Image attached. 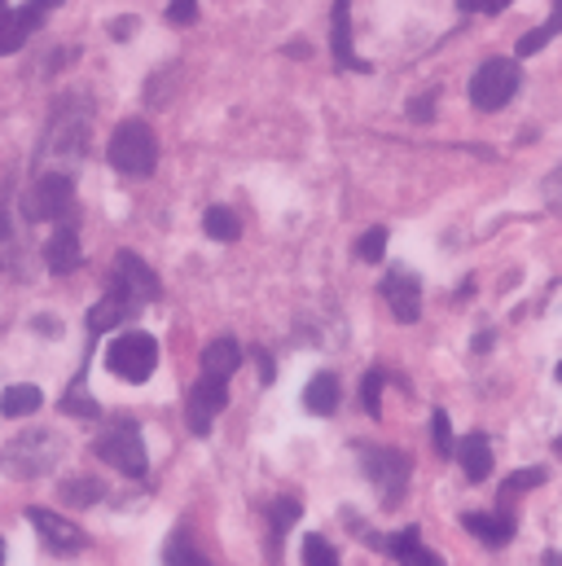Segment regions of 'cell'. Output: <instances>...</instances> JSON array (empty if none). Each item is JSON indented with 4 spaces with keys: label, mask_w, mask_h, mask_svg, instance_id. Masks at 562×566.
I'll use <instances>...</instances> for the list:
<instances>
[{
    "label": "cell",
    "mask_w": 562,
    "mask_h": 566,
    "mask_svg": "<svg viewBox=\"0 0 562 566\" xmlns=\"http://www.w3.org/2000/svg\"><path fill=\"white\" fill-rule=\"evenodd\" d=\"M89 119H93V111H89L84 97H62L53 106V119L44 128V142L35 149L40 171H66V176L75 171V163L89 149Z\"/></svg>",
    "instance_id": "6da1fadb"
},
{
    "label": "cell",
    "mask_w": 562,
    "mask_h": 566,
    "mask_svg": "<svg viewBox=\"0 0 562 566\" xmlns=\"http://www.w3.org/2000/svg\"><path fill=\"white\" fill-rule=\"evenodd\" d=\"M62 461V434L58 430H27L0 448V470L13 479H40Z\"/></svg>",
    "instance_id": "7a4b0ae2"
},
{
    "label": "cell",
    "mask_w": 562,
    "mask_h": 566,
    "mask_svg": "<svg viewBox=\"0 0 562 566\" xmlns=\"http://www.w3.org/2000/svg\"><path fill=\"white\" fill-rule=\"evenodd\" d=\"M106 158L115 171L124 176H149L158 167V137L145 119H124L115 133H111V145H106Z\"/></svg>",
    "instance_id": "3957f363"
},
{
    "label": "cell",
    "mask_w": 562,
    "mask_h": 566,
    "mask_svg": "<svg viewBox=\"0 0 562 566\" xmlns=\"http://www.w3.org/2000/svg\"><path fill=\"white\" fill-rule=\"evenodd\" d=\"M519 84H523V75H519V62L514 57H488L475 71V80H470V102H475V111L492 115V111H501V106L514 102Z\"/></svg>",
    "instance_id": "277c9868"
},
{
    "label": "cell",
    "mask_w": 562,
    "mask_h": 566,
    "mask_svg": "<svg viewBox=\"0 0 562 566\" xmlns=\"http://www.w3.org/2000/svg\"><path fill=\"white\" fill-rule=\"evenodd\" d=\"M106 294L119 298V303H128V307L137 312L140 303H158V298H163V282L154 277V269H149L140 255L119 251V255H115V269H111V277H106Z\"/></svg>",
    "instance_id": "5b68a950"
},
{
    "label": "cell",
    "mask_w": 562,
    "mask_h": 566,
    "mask_svg": "<svg viewBox=\"0 0 562 566\" xmlns=\"http://www.w3.org/2000/svg\"><path fill=\"white\" fill-rule=\"evenodd\" d=\"M93 452H97L106 465H115L119 474H128V479H145V470H149V457H145L140 430H137V422H128V418H119V422L106 426V430L97 434Z\"/></svg>",
    "instance_id": "8992f818"
},
{
    "label": "cell",
    "mask_w": 562,
    "mask_h": 566,
    "mask_svg": "<svg viewBox=\"0 0 562 566\" xmlns=\"http://www.w3.org/2000/svg\"><path fill=\"white\" fill-rule=\"evenodd\" d=\"M106 369L124 382H149V374L158 369V343L145 329H128L106 347Z\"/></svg>",
    "instance_id": "52a82bcc"
},
{
    "label": "cell",
    "mask_w": 562,
    "mask_h": 566,
    "mask_svg": "<svg viewBox=\"0 0 562 566\" xmlns=\"http://www.w3.org/2000/svg\"><path fill=\"white\" fill-rule=\"evenodd\" d=\"M75 202V180L66 171H40L22 198V211L27 220H66Z\"/></svg>",
    "instance_id": "ba28073f"
},
{
    "label": "cell",
    "mask_w": 562,
    "mask_h": 566,
    "mask_svg": "<svg viewBox=\"0 0 562 566\" xmlns=\"http://www.w3.org/2000/svg\"><path fill=\"white\" fill-rule=\"evenodd\" d=\"M361 465H365L370 483L378 488V496H383L387 505H400L405 483H409V457H405V452H396V448L361 443Z\"/></svg>",
    "instance_id": "9c48e42d"
},
{
    "label": "cell",
    "mask_w": 562,
    "mask_h": 566,
    "mask_svg": "<svg viewBox=\"0 0 562 566\" xmlns=\"http://www.w3.org/2000/svg\"><path fill=\"white\" fill-rule=\"evenodd\" d=\"M225 405H229V382H220V378H198V387L189 391V400H185V422L194 434H211V422L225 413Z\"/></svg>",
    "instance_id": "30bf717a"
},
{
    "label": "cell",
    "mask_w": 562,
    "mask_h": 566,
    "mask_svg": "<svg viewBox=\"0 0 562 566\" xmlns=\"http://www.w3.org/2000/svg\"><path fill=\"white\" fill-rule=\"evenodd\" d=\"M31 527H35V536L53 549V554H71V549H89V536L71 523V518H62V514H53V510H44V505H31L27 514H22Z\"/></svg>",
    "instance_id": "8fae6325"
},
{
    "label": "cell",
    "mask_w": 562,
    "mask_h": 566,
    "mask_svg": "<svg viewBox=\"0 0 562 566\" xmlns=\"http://www.w3.org/2000/svg\"><path fill=\"white\" fill-rule=\"evenodd\" d=\"M53 4H62V0H27L22 9L4 13V18H0V57L18 53V49L44 27V13H49Z\"/></svg>",
    "instance_id": "7c38bea8"
},
{
    "label": "cell",
    "mask_w": 562,
    "mask_h": 566,
    "mask_svg": "<svg viewBox=\"0 0 562 566\" xmlns=\"http://www.w3.org/2000/svg\"><path fill=\"white\" fill-rule=\"evenodd\" d=\"M378 294L387 298V307H392V316H396L400 325H414L422 316V282L409 269H387Z\"/></svg>",
    "instance_id": "4fadbf2b"
},
{
    "label": "cell",
    "mask_w": 562,
    "mask_h": 566,
    "mask_svg": "<svg viewBox=\"0 0 562 566\" xmlns=\"http://www.w3.org/2000/svg\"><path fill=\"white\" fill-rule=\"evenodd\" d=\"M461 527H466L475 541L492 545V549H501V545L514 541V514H510V510H497V514H479V510H470V514H461Z\"/></svg>",
    "instance_id": "5bb4252c"
},
{
    "label": "cell",
    "mask_w": 562,
    "mask_h": 566,
    "mask_svg": "<svg viewBox=\"0 0 562 566\" xmlns=\"http://www.w3.org/2000/svg\"><path fill=\"white\" fill-rule=\"evenodd\" d=\"M452 457L461 461V470H466V479H470V483H483V479L492 474V443H488V434H483V430H470L466 439H457Z\"/></svg>",
    "instance_id": "9a60e30c"
},
{
    "label": "cell",
    "mask_w": 562,
    "mask_h": 566,
    "mask_svg": "<svg viewBox=\"0 0 562 566\" xmlns=\"http://www.w3.org/2000/svg\"><path fill=\"white\" fill-rule=\"evenodd\" d=\"M44 264H49V273H58V277H66V273H75V269L84 264V251H80V238H75L71 224H62V229L49 238Z\"/></svg>",
    "instance_id": "2e32d148"
},
{
    "label": "cell",
    "mask_w": 562,
    "mask_h": 566,
    "mask_svg": "<svg viewBox=\"0 0 562 566\" xmlns=\"http://www.w3.org/2000/svg\"><path fill=\"white\" fill-rule=\"evenodd\" d=\"M238 365H242V343L238 338H211L207 347H202V374L207 378H220V382H229L233 374H238Z\"/></svg>",
    "instance_id": "e0dca14e"
},
{
    "label": "cell",
    "mask_w": 562,
    "mask_h": 566,
    "mask_svg": "<svg viewBox=\"0 0 562 566\" xmlns=\"http://www.w3.org/2000/svg\"><path fill=\"white\" fill-rule=\"evenodd\" d=\"M339 400H343V387H339L334 374H316V378L303 387V409L316 413V418H330V413L339 409Z\"/></svg>",
    "instance_id": "ac0fdd59"
},
{
    "label": "cell",
    "mask_w": 562,
    "mask_h": 566,
    "mask_svg": "<svg viewBox=\"0 0 562 566\" xmlns=\"http://www.w3.org/2000/svg\"><path fill=\"white\" fill-rule=\"evenodd\" d=\"M387 554H392L400 566H444L439 563V554H430V549L422 545L418 527H405L400 536H392V541H387Z\"/></svg>",
    "instance_id": "d6986e66"
},
{
    "label": "cell",
    "mask_w": 562,
    "mask_h": 566,
    "mask_svg": "<svg viewBox=\"0 0 562 566\" xmlns=\"http://www.w3.org/2000/svg\"><path fill=\"white\" fill-rule=\"evenodd\" d=\"M347 9H352V0H334V66L339 71H347V66L365 71V62H356V53H352V18H347Z\"/></svg>",
    "instance_id": "ffe728a7"
},
{
    "label": "cell",
    "mask_w": 562,
    "mask_h": 566,
    "mask_svg": "<svg viewBox=\"0 0 562 566\" xmlns=\"http://www.w3.org/2000/svg\"><path fill=\"white\" fill-rule=\"evenodd\" d=\"M40 405H44V391L31 387V382L4 387V396H0V413L4 418H31V413H40Z\"/></svg>",
    "instance_id": "44dd1931"
},
{
    "label": "cell",
    "mask_w": 562,
    "mask_h": 566,
    "mask_svg": "<svg viewBox=\"0 0 562 566\" xmlns=\"http://www.w3.org/2000/svg\"><path fill=\"white\" fill-rule=\"evenodd\" d=\"M202 229H207V238H216V242H238V238H242V220H238V211H229V207H207Z\"/></svg>",
    "instance_id": "7402d4cb"
},
{
    "label": "cell",
    "mask_w": 562,
    "mask_h": 566,
    "mask_svg": "<svg viewBox=\"0 0 562 566\" xmlns=\"http://www.w3.org/2000/svg\"><path fill=\"white\" fill-rule=\"evenodd\" d=\"M128 316H133V307L106 294V298H102V303H97V307L89 312V334L97 338V334H106V329H115V325H119V321H128Z\"/></svg>",
    "instance_id": "603a6c76"
},
{
    "label": "cell",
    "mask_w": 562,
    "mask_h": 566,
    "mask_svg": "<svg viewBox=\"0 0 562 566\" xmlns=\"http://www.w3.org/2000/svg\"><path fill=\"white\" fill-rule=\"evenodd\" d=\"M62 413H75V418H97L102 409H97V400L89 396V387H84V374L66 387V396H62Z\"/></svg>",
    "instance_id": "cb8c5ba5"
},
{
    "label": "cell",
    "mask_w": 562,
    "mask_h": 566,
    "mask_svg": "<svg viewBox=\"0 0 562 566\" xmlns=\"http://www.w3.org/2000/svg\"><path fill=\"white\" fill-rule=\"evenodd\" d=\"M102 496H106V488H102L97 479H71V483H62V501H66V505H75V510L97 505Z\"/></svg>",
    "instance_id": "d4e9b609"
},
{
    "label": "cell",
    "mask_w": 562,
    "mask_h": 566,
    "mask_svg": "<svg viewBox=\"0 0 562 566\" xmlns=\"http://www.w3.org/2000/svg\"><path fill=\"white\" fill-rule=\"evenodd\" d=\"M541 483H545V470H541V465L510 474V479L501 483V510H510V496H519V492H532V488H541Z\"/></svg>",
    "instance_id": "484cf974"
},
{
    "label": "cell",
    "mask_w": 562,
    "mask_h": 566,
    "mask_svg": "<svg viewBox=\"0 0 562 566\" xmlns=\"http://www.w3.org/2000/svg\"><path fill=\"white\" fill-rule=\"evenodd\" d=\"M383 255H387V229L374 224V229L356 242V260H361V264H383Z\"/></svg>",
    "instance_id": "4316f807"
},
{
    "label": "cell",
    "mask_w": 562,
    "mask_h": 566,
    "mask_svg": "<svg viewBox=\"0 0 562 566\" xmlns=\"http://www.w3.org/2000/svg\"><path fill=\"white\" fill-rule=\"evenodd\" d=\"M383 382H387L383 369H370L365 382H361V400H365V413L370 418H383Z\"/></svg>",
    "instance_id": "83f0119b"
},
{
    "label": "cell",
    "mask_w": 562,
    "mask_h": 566,
    "mask_svg": "<svg viewBox=\"0 0 562 566\" xmlns=\"http://www.w3.org/2000/svg\"><path fill=\"white\" fill-rule=\"evenodd\" d=\"M303 566H339V554L325 536H303Z\"/></svg>",
    "instance_id": "f1b7e54d"
},
{
    "label": "cell",
    "mask_w": 562,
    "mask_h": 566,
    "mask_svg": "<svg viewBox=\"0 0 562 566\" xmlns=\"http://www.w3.org/2000/svg\"><path fill=\"white\" fill-rule=\"evenodd\" d=\"M430 439H435V452H439V457H452L457 439H452V430H448V413H444V409L430 413Z\"/></svg>",
    "instance_id": "f546056e"
},
{
    "label": "cell",
    "mask_w": 562,
    "mask_h": 566,
    "mask_svg": "<svg viewBox=\"0 0 562 566\" xmlns=\"http://www.w3.org/2000/svg\"><path fill=\"white\" fill-rule=\"evenodd\" d=\"M294 523H299V501H294V496L273 501V536H285Z\"/></svg>",
    "instance_id": "4dcf8cb0"
},
{
    "label": "cell",
    "mask_w": 562,
    "mask_h": 566,
    "mask_svg": "<svg viewBox=\"0 0 562 566\" xmlns=\"http://www.w3.org/2000/svg\"><path fill=\"white\" fill-rule=\"evenodd\" d=\"M167 566H194L198 563V554H194V545H189V536L185 532H176L171 541H167V558H163Z\"/></svg>",
    "instance_id": "1f68e13d"
},
{
    "label": "cell",
    "mask_w": 562,
    "mask_h": 566,
    "mask_svg": "<svg viewBox=\"0 0 562 566\" xmlns=\"http://www.w3.org/2000/svg\"><path fill=\"white\" fill-rule=\"evenodd\" d=\"M167 22L171 27H194L198 22V0H167Z\"/></svg>",
    "instance_id": "d6a6232c"
},
{
    "label": "cell",
    "mask_w": 562,
    "mask_h": 566,
    "mask_svg": "<svg viewBox=\"0 0 562 566\" xmlns=\"http://www.w3.org/2000/svg\"><path fill=\"white\" fill-rule=\"evenodd\" d=\"M514 0H457V9L461 13H501V9H510Z\"/></svg>",
    "instance_id": "836d02e7"
},
{
    "label": "cell",
    "mask_w": 562,
    "mask_h": 566,
    "mask_svg": "<svg viewBox=\"0 0 562 566\" xmlns=\"http://www.w3.org/2000/svg\"><path fill=\"white\" fill-rule=\"evenodd\" d=\"M430 111H435V102H430V97H418V102H409V115H414V119H430Z\"/></svg>",
    "instance_id": "e575fe53"
},
{
    "label": "cell",
    "mask_w": 562,
    "mask_h": 566,
    "mask_svg": "<svg viewBox=\"0 0 562 566\" xmlns=\"http://www.w3.org/2000/svg\"><path fill=\"white\" fill-rule=\"evenodd\" d=\"M256 360H260V382H273V360H269V352H256Z\"/></svg>",
    "instance_id": "d590c367"
},
{
    "label": "cell",
    "mask_w": 562,
    "mask_h": 566,
    "mask_svg": "<svg viewBox=\"0 0 562 566\" xmlns=\"http://www.w3.org/2000/svg\"><path fill=\"white\" fill-rule=\"evenodd\" d=\"M550 202H554V211L562 216V171L554 176V180H550Z\"/></svg>",
    "instance_id": "8d00e7d4"
},
{
    "label": "cell",
    "mask_w": 562,
    "mask_h": 566,
    "mask_svg": "<svg viewBox=\"0 0 562 566\" xmlns=\"http://www.w3.org/2000/svg\"><path fill=\"white\" fill-rule=\"evenodd\" d=\"M111 35H115V40H128V35H133V18H119V22L111 27Z\"/></svg>",
    "instance_id": "74e56055"
},
{
    "label": "cell",
    "mask_w": 562,
    "mask_h": 566,
    "mask_svg": "<svg viewBox=\"0 0 562 566\" xmlns=\"http://www.w3.org/2000/svg\"><path fill=\"white\" fill-rule=\"evenodd\" d=\"M488 347H492V334H488V329H483V334H479V338H475V352H488Z\"/></svg>",
    "instance_id": "f35d334b"
},
{
    "label": "cell",
    "mask_w": 562,
    "mask_h": 566,
    "mask_svg": "<svg viewBox=\"0 0 562 566\" xmlns=\"http://www.w3.org/2000/svg\"><path fill=\"white\" fill-rule=\"evenodd\" d=\"M4 238H9V216L0 211V242H4Z\"/></svg>",
    "instance_id": "ab89813d"
},
{
    "label": "cell",
    "mask_w": 562,
    "mask_h": 566,
    "mask_svg": "<svg viewBox=\"0 0 562 566\" xmlns=\"http://www.w3.org/2000/svg\"><path fill=\"white\" fill-rule=\"evenodd\" d=\"M4 9H9V0H0V18H4Z\"/></svg>",
    "instance_id": "60d3db41"
},
{
    "label": "cell",
    "mask_w": 562,
    "mask_h": 566,
    "mask_svg": "<svg viewBox=\"0 0 562 566\" xmlns=\"http://www.w3.org/2000/svg\"><path fill=\"white\" fill-rule=\"evenodd\" d=\"M554 452H559V457H562V439H559V443H554Z\"/></svg>",
    "instance_id": "b9f144b4"
},
{
    "label": "cell",
    "mask_w": 562,
    "mask_h": 566,
    "mask_svg": "<svg viewBox=\"0 0 562 566\" xmlns=\"http://www.w3.org/2000/svg\"><path fill=\"white\" fill-rule=\"evenodd\" d=\"M0 563H4V541H0Z\"/></svg>",
    "instance_id": "7bdbcfd3"
},
{
    "label": "cell",
    "mask_w": 562,
    "mask_h": 566,
    "mask_svg": "<svg viewBox=\"0 0 562 566\" xmlns=\"http://www.w3.org/2000/svg\"><path fill=\"white\" fill-rule=\"evenodd\" d=\"M554 374H559V382H562V365H559V369H554Z\"/></svg>",
    "instance_id": "ee69618b"
},
{
    "label": "cell",
    "mask_w": 562,
    "mask_h": 566,
    "mask_svg": "<svg viewBox=\"0 0 562 566\" xmlns=\"http://www.w3.org/2000/svg\"><path fill=\"white\" fill-rule=\"evenodd\" d=\"M194 566H207V563H202V558H198V563H194Z\"/></svg>",
    "instance_id": "f6af8a7d"
}]
</instances>
